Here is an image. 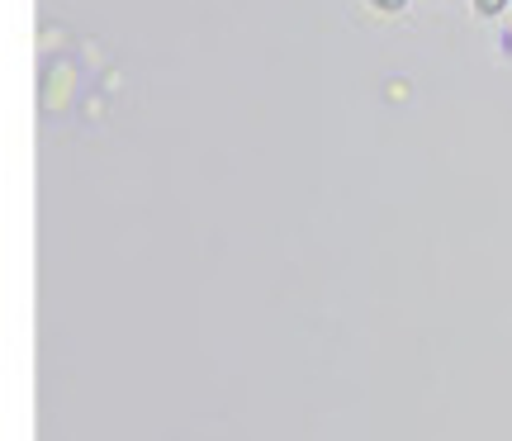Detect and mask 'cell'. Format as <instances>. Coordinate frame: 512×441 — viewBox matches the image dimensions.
Wrapping results in <instances>:
<instances>
[{
    "instance_id": "cell-1",
    "label": "cell",
    "mask_w": 512,
    "mask_h": 441,
    "mask_svg": "<svg viewBox=\"0 0 512 441\" xmlns=\"http://www.w3.org/2000/svg\"><path fill=\"white\" fill-rule=\"evenodd\" d=\"M475 5H479V15H498V10H503L508 0H475Z\"/></svg>"
},
{
    "instance_id": "cell-2",
    "label": "cell",
    "mask_w": 512,
    "mask_h": 441,
    "mask_svg": "<svg viewBox=\"0 0 512 441\" xmlns=\"http://www.w3.org/2000/svg\"><path fill=\"white\" fill-rule=\"evenodd\" d=\"M370 5H380V10H389V15H394V10H403L408 0H370Z\"/></svg>"
}]
</instances>
